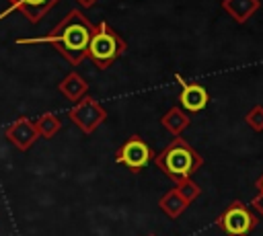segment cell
Here are the masks:
<instances>
[{
    "mask_svg": "<svg viewBox=\"0 0 263 236\" xmlns=\"http://www.w3.org/2000/svg\"><path fill=\"white\" fill-rule=\"evenodd\" d=\"M78 2H80L82 6H92V4L97 2V0H78Z\"/></svg>",
    "mask_w": 263,
    "mask_h": 236,
    "instance_id": "obj_17",
    "label": "cell"
},
{
    "mask_svg": "<svg viewBox=\"0 0 263 236\" xmlns=\"http://www.w3.org/2000/svg\"><path fill=\"white\" fill-rule=\"evenodd\" d=\"M123 51H125V41L107 23H99L92 29V37H90V43H88L86 57H90L92 64L99 70L109 68L115 60H119V55Z\"/></svg>",
    "mask_w": 263,
    "mask_h": 236,
    "instance_id": "obj_3",
    "label": "cell"
},
{
    "mask_svg": "<svg viewBox=\"0 0 263 236\" xmlns=\"http://www.w3.org/2000/svg\"><path fill=\"white\" fill-rule=\"evenodd\" d=\"M222 8L226 10V14L242 25L259 10V0H222Z\"/></svg>",
    "mask_w": 263,
    "mask_h": 236,
    "instance_id": "obj_8",
    "label": "cell"
},
{
    "mask_svg": "<svg viewBox=\"0 0 263 236\" xmlns=\"http://www.w3.org/2000/svg\"><path fill=\"white\" fill-rule=\"evenodd\" d=\"M245 123H247L253 131L261 133V131H263V105H255V107L245 115Z\"/></svg>",
    "mask_w": 263,
    "mask_h": 236,
    "instance_id": "obj_14",
    "label": "cell"
},
{
    "mask_svg": "<svg viewBox=\"0 0 263 236\" xmlns=\"http://www.w3.org/2000/svg\"><path fill=\"white\" fill-rule=\"evenodd\" d=\"M115 160L123 166H127L134 172H140L142 168H146L152 160H154V152L152 148L144 142V137L140 135H132L127 137L115 152Z\"/></svg>",
    "mask_w": 263,
    "mask_h": 236,
    "instance_id": "obj_5",
    "label": "cell"
},
{
    "mask_svg": "<svg viewBox=\"0 0 263 236\" xmlns=\"http://www.w3.org/2000/svg\"><path fill=\"white\" fill-rule=\"evenodd\" d=\"M175 191L183 197V201L189 205L191 201H195L199 195H201V187L189 176V179H183V181H177V187H175Z\"/></svg>",
    "mask_w": 263,
    "mask_h": 236,
    "instance_id": "obj_13",
    "label": "cell"
},
{
    "mask_svg": "<svg viewBox=\"0 0 263 236\" xmlns=\"http://www.w3.org/2000/svg\"><path fill=\"white\" fill-rule=\"evenodd\" d=\"M154 164L171 181L177 183V181L189 179L197 168H201L203 166V158L187 140H183L179 135L173 142H168L164 146V150L154 154Z\"/></svg>",
    "mask_w": 263,
    "mask_h": 236,
    "instance_id": "obj_2",
    "label": "cell"
},
{
    "mask_svg": "<svg viewBox=\"0 0 263 236\" xmlns=\"http://www.w3.org/2000/svg\"><path fill=\"white\" fill-rule=\"evenodd\" d=\"M70 117L74 119V123H76L84 133H90L92 129H97V127L105 121L107 113H105V109H103L95 99L84 96L82 103L72 109Z\"/></svg>",
    "mask_w": 263,
    "mask_h": 236,
    "instance_id": "obj_6",
    "label": "cell"
},
{
    "mask_svg": "<svg viewBox=\"0 0 263 236\" xmlns=\"http://www.w3.org/2000/svg\"><path fill=\"white\" fill-rule=\"evenodd\" d=\"M92 29L95 25L80 10H72L64 21H60L47 39L72 66H78L86 57Z\"/></svg>",
    "mask_w": 263,
    "mask_h": 236,
    "instance_id": "obj_1",
    "label": "cell"
},
{
    "mask_svg": "<svg viewBox=\"0 0 263 236\" xmlns=\"http://www.w3.org/2000/svg\"><path fill=\"white\" fill-rule=\"evenodd\" d=\"M189 123H191V119H189V115H187L181 107H173V109H168V111L160 117V125H162L168 133H173L175 137H179V135L189 127Z\"/></svg>",
    "mask_w": 263,
    "mask_h": 236,
    "instance_id": "obj_9",
    "label": "cell"
},
{
    "mask_svg": "<svg viewBox=\"0 0 263 236\" xmlns=\"http://www.w3.org/2000/svg\"><path fill=\"white\" fill-rule=\"evenodd\" d=\"M255 185H257V191H259V193H263V174L257 179V183H255Z\"/></svg>",
    "mask_w": 263,
    "mask_h": 236,
    "instance_id": "obj_16",
    "label": "cell"
},
{
    "mask_svg": "<svg viewBox=\"0 0 263 236\" xmlns=\"http://www.w3.org/2000/svg\"><path fill=\"white\" fill-rule=\"evenodd\" d=\"M216 224L226 236H249L257 228L259 220L242 201H232L218 215Z\"/></svg>",
    "mask_w": 263,
    "mask_h": 236,
    "instance_id": "obj_4",
    "label": "cell"
},
{
    "mask_svg": "<svg viewBox=\"0 0 263 236\" xmlns=\"http://www.w3.org/2000/svg\"><path fill=\"white\" fill-rule=\"evenodd\" d=\"M148 236H154V234H148Z\"/></svg>",
    "mask_w": 263,
    "mask_h": 236,
    "instance_id": "obj_18",
    "label": "cell"
},
{
    "mask_svg": "<svg viewBox=\"0 0 263 236\" xmlns=\"http://www.w3.org/2000/svg\"><path fill=\"white\" fill-rule=\"evenodd\" d=\"M158 207L162 209V213H166L168 218H179L185 209H187V203L183 201V197L175 191V189H171V191H166L160 199H158Z\"/></svg>",
    "mask_w": 263,
    "mask_h": 236,
    "instance_id": "obj_10",
    "label": "cell"
},
{
    "mask_svg": "<svg viewBox=\"0 0 263 236\" xmlns=\"http://www.w3.org/2000/svg\"><path fill=\"white\" fill-rule=\"evenodd\" d=\"M62 92L70 99V101H78V99H82V94L86 92V82L78 76V74H70L64 82H62Z\"/></svg>",
    "mask_w": 263,
    "mask_h": 236,
    "instance_id": "obj_12",
    "label": "cell"
},
{
    "mask_svg": "<svg viewBox=\"0 0 263 236\" xmlns=\"http://www.w3.org/2000/svg\"><path fill=\"white\" fill-rule=\"evenodd\" d=\"M251 207H255V211L259 215H263V193H257L253 199H251Z\"/></svg>",
    "mask_w": 263,
    "mask_h": 236,
    "instance_id": "obj_15",
    "label": "cell"
},
{
    "mask_svg": "<svg viewBox=\"0 0 263 236\" xmlns=\"http://www.w3.org/2000/svg\"><path fill=\"white\" fill-rule=\"evenodd\" d=\"M58 0H12V4L16 6V8H21L29 18H39V16H43L53 4H55Z\"/></svg>",
    "mask_w": 263,
    "mask_h": 236,
    "instance_id": "obj_11",
    "label": "cell"
},
{
    "mask_svg": "<svg viewBox=\"0 0 263 236\" xmlns=\"http://www.w3.org/2000/svg\"><path fill=\"white\" fill-rule=\"evenodd\" d=\"M175 80L181 84V92H179L181 109H187L191 113L203 111L205 105L210 103V92L205 90V86H201L199 82H189L181 74H175Z\"/></svg>",
    "mask_w": 263,
    "mask_h": 236,
    "instance_id": "obj_7",
    "label": "cell"
}]
</instances>
